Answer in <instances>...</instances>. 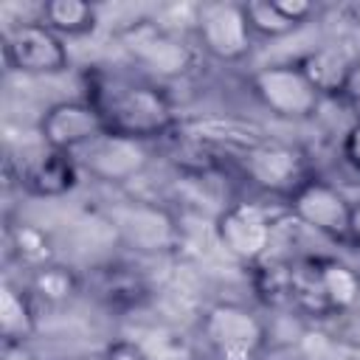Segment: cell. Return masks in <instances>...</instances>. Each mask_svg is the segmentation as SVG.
<instances>
[{"instance_id":"cell-1","label":"cell","mask_w":360,"mask_h":360,"mask_svg":"<svg viewBox=\"0 0 360 360\" xmlns=\"http://www.w3.org/2000/svg\"><path fill=\"white\" fill-rule=\"evenodd\" d=\"M84 98L101 115L107 132L121 138L146 143L180 129L172 96L143 73L93 65L84 70Z\"/></svg>"},{"instance_id":"cell-2","label":"cell","mask_w":360,"mask_h":360,"mask_svg":"<svg viewBox=\"0 0 360 360\" xmlns=\"http://www.w3.org/2000/svg\"><path fill=\"white\" fill-rule=\"evenodd\" d=\"M211 360H262L267 349L264 321L236 301H214L200 321Z\"/></svg>"},{"instance_id":"cell-3","label":"cell","mask_w":360,"mask_h":360,"mask_svg":"<svg viewBox=\"0 0 360 360\" xmlns=\"http://www.w3.org/2000/svg\"><path fill=\"white\" fill-rule=\"evenodd\" d=\"M248 84H250V93L256 96V101L264 110H270L276 118H284V121H307L318 112V107L323 101L315 93V87L307 82V76L298 70L295 59L264 65V68L253 70Z\"/></svg>"},{"instance_id":"cell-4","label":"cell","mask_w":360,"mask_h":360,"mask_svg":"<svg viewBox=\"0 0 360 360\" xmlns=\"http://www.w3.org/2000/svg\"><path fill=\"white\" fill-rule=\"evenodd\" d=\"M3 56L11 70L28 76H56L70 68L65 37L51 31L42 20L11 25L3 37Z\"/></svg>"},{"instance_id":"cell-5","label":"cell","mask_w":360,"mask_h":360,"mask_svg":"<svg viewBox=\"0 0 360 360\" xmlns=\"http://www.w3.org/2000/svg\"><path fill=\"white\" fill-rule=\"evenodd\" d=\"M194 37L197 45L217 62L236 65L248 59L253 48V31L248 25L242 3L233 0H217L202 3L194 17Z\"/></svg>"},{"instance_id":"cell-6","label":"cell","mask_w":360,"mask_h":360,"mask_svg":"<svg viewBox=\"0 0 360 360\" xmlns=\"http://www.w3.org/2000/svg\"><path fill=\"white\" fill-rule=\"evenodd\" d=\"M236 160L250 183H256L262 191L276 194L281 200H287L301 183H307L315 174L307 155L298 146L267 141V138L245 149Z\"/></svg>"},{"instance_id":"cell-7","label":"cell","mask_w":360,"mask_h":360,"mask_svg":"<svg viewBox=\"0 0 360 360\" xmlns=\"http://www.w3.org/2000/svg\"><path fill=\"white\" fill-rule=\"evenodd\" d=\"M287 211L295 222L312 228L315 233L349 245V217H352V200L329 180L312 174L307 183H301L287 200Z\"/></svg>"},{"instance_id":"cell-8","label":"cell","mask_w":360,"mask_h":360,"mask_svg":"<svg viewBox=\"0 0 360 360\" xmlns=\"http://www.w3.org/2000/svg\"><path fill=\"white\" fill-rule=\"evenodd\" d=\"M217 236L222 248L239 259L242 264H256L267 253H273V236H276V217L270 208L253 200L231 202L217 217Z\"/></svg>"},{"instance_id":"cell-9","label":"cell","mask_w":360,"mask_h":360,"mask_svg":"<svg viewBox=\"0 0 360 360\" xmlns=\"http://www.w3.org/2000/svg\"><path fill=\"white\" fill-rule=\"evenodd\" d=\"M121 48L132 65L152 76H180L191 68V51L155 20H135L118 31Z\"/></svg>"},{"instance_id":"cell-10","label":"cell","mask_w":360,"mask_h":360,"mask_svg":"<svg viewBox=\"0 0 360 360\" xmlns=\"http://www.w3.org/2000/svg\"><path fill=\"white\" fill-rule=\"evenodd\" d=\"M37 132L48 149H59V152L73 155L82 146L93 143L98 135H104L107 127L87 98H68V101L51 104L39 115Z\"/></svg>"},{"instance_id":"cell-11","label":"cell","mask_w":360,"mask_h":360,"mask_svg":"<svg viewBox=\"0 0 360 360\" xmlns=\"http://www.w3.org/2000/svg\"><path fill=\"white\" fill-rule=\"evenodd\" d=\"M73 158H76L79 169H84L87 174H93L104 183H124V180L138 177L146 169L149 149L141 141L104 132L93 143L73 152Z\"/></svg>"},{"instance_id":"cell-12","label":"cell","mask_w":360,"mask_h":360,"mask_svg":"<svg viewBox=\"0 0 360 360\" xmlns=\"http://www.w3.org/2000/svg\"><path fill=\"white\" fill-rule=\"evenodd\" d=\"M295 65L321 98H343L346 87L352 84L354 73L360 70V56L349 45L329 42V45L301 53L295 59Z\"/></svg>"},{"instance_id":"cell-13","label":"cell","mask_w":360,"mask_h":360,"mask_svg":"<svg viewBox=\"0 0 360 360\" xmlns=\"http://www.w3.org/2000/svg\"><path fill=\"white\" fill-rule=\"evenodd\" d=\"M79 172L82 169L70 152L45 146L42 152H37L22 163L20 186L34 197H65L79 186Z\"/></svg>"},{"instance_id":"cell-14","label":"cell","mask_w":360,"mask_h":360,"mask_svg":"<svg viewBox=\"0 0 360 360\" xmlns=\"http://www.w3.org/2000/svg\"><path fill=\"white\" fill-rule=\"evenodd\" d=\"M90 290L107 309H115V312L135 309L149 298L146 278L129 264H104V267H98L90 276Z\"/></svg>"},{"instance_id":"cell-15","label":"cell","mask_w":360,"mask_h":360,"mask_svg":"<svg viewBox=\"0 0 360 360\" xmlns=\"http://www.w3.org/2000/svg\"><path fill=\"white\" fill-rule=\"evenodd\" d=\"M315 278L329 318L349 312L360 301V273L338 256H312Z\"/></svg>"},{"instance_id":"cell-16","label":"cell","mask_w":360,"mask_h":360,"mask_svg":"<svg viewBox=\"0 0 360 360\" xmlns=\"http://www.w3.org/2000/svg\"><path fill=\"white\" fill-rule=\"evenodd\" d=\"M37 332V301L28 287L3 284L0 290V338L3 346H25Z\"/></svg>"},{"instance_id":"cell-17","label":"cell","mask_w":360,"mask_h":360,"mask_svg":"<svg viewBox=\"0 0 360 360\" xmlns=\"http://www.w3.org/2000/svg\"><path fill=\"white\" fill-rule=\"evenodd\" d=\"M25 287L34 295L37 304L62 307V304H70L82 292L84 281L73 267L59 264V262H45L39 267H31V276H28Z\"/></svg>"},{"instance_id":"cell-18","label":"cell","mask_w":360,"mask_h":360,"mask_svg":"<svg viewBox=\"0 0 360 360\" xmlns=\"http://www.w3.org/2000/svg\"><path fill=\"white\" fill-rule=\"evenodd\" d=\"M39 20L59 37H84L98 25V11L84 0H48L39 8Z\"/></svg>"},{"instance_id":"cell-19","label":"cell","mask_w":360,"mask_h":360,"mask_svg":"<svg viewBox=\"0 0 360 360\" xmlns=\"http://www.w3.org/2000/svg\"><path fill=\"white\" fill-rule=\"evenodd\" d=\"M160 211L149 208V205H138L135 211H127L124 217V231L129 233V239L146 250H160V248H169L172 245V225H160Z\"/></svg>"},{"instance_id":"cell-20","label":"cell","mask_w":360,"mask_h":360,"mask_svg":"<svg viewBox=\"0 0 360 360\" xmlns=\"http://www.w3.org/2000/svg\"><path fill=\"white\" fill-rule=\"evenodd\" d=\"M248 25L253 31V37H264V39H278L295 31V25L273 6V0H245L242 3Z\"/></svg>"},{"instance_id":"cell-21","label":"cell","mask_w":360,"mask_h":360,"mask_svg":"<svg viewBox=\"0 0 360 360\" xmlns=\"http://www.w3.org/2000/svg\"><path fill=\"white\" fill-rule=\"evenodd\" d=\"M11 245H14L17 256H20L28 267H39V264L51 262V242H48V236H45L37 225L22 222L20 228H14Z\"/></svg>"},{"instance_id":"cell-22","label":"cell","mask_w":360,"mask_h":360,"mask_svg":"<svg viewBox=\"0 0 360 360\" xmlns=\"http://www.w3.org/2000/svg\"><path fill=\"white\" fill-rule=\"evenodd\" d=\"M273 6L298 28V25H304L312 14H315V6L309 3V0H273Z\"/></svg>"},{"instance_id":"cell-23","label":"cell","mask_w":360,"mask_h":360,"mask_svg":"<svg viewBox=\"0 0 360 360\" xmlns=\"http://www.w3.org/2000/svg\"><path fill=\"white\" fill-rule=\"evenodd\" d=\"M340 155H343V160H346V163L360 174V121H354V124L343 132Z\"/></svg>"},{"instance_id":"cell-24","label":"cell","mask_w":360,"mask_h":360,"mask_svg":"<svg viewBox=\"0 0 360 360\" xmlns=\"http://www.w3.org/2000/svg\"><path fill=\"white\" fill-rule=\"evenodd\" d=\"M107 360H155L143 346L132 343V340H115L104 349Z\"/></svg>"},{"instance_id":"cell-25","label":"cell","mask_w":360,"mask_h":360,"mask_svg":"<svg viewBox=\"0 0 360 360\" xmlns=\"http://www.w3.org/2000/svg\"><path fill=\"white\" fill-rule=\"evenodd\" d=\"M340 101L352 110L354 121H360V70L354 73V79H352V84L346 87V93H343V98H340Z\"/></svg>"},{"instance_id":"cell-26","label":"cell","mask_w":360,"mask_h":360,"mask_svg":"<svg viewBox=\"0 0 360 360\" xmlns=\"http://www.w3.org/2000/svg\"><path fill=\"white\" fill-rule=\"evenodd\" d=\"M349 245L360 248V200H352V217H349Z\"/></svg>"},{"instance_id":"cell-27","label":"cell","mask_w":360,"mask_h":360,"mask_svg":"<svg viewBox=\"0 0 360 360\" xmlns=\"http://www.w3.org/2000/svg\"><path fill=\"white\" fill-rule=\"evenodd\" d=\"M70 360H107V354L101 352V354H76V357H70Z\"/></svg>"}]
</instances>
